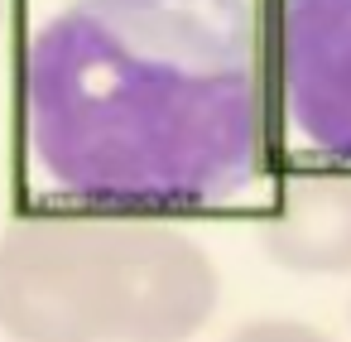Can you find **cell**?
I'll use <instances>...</instances> for the list:
<instances>
[{"instance_id": "cell-1", "label": "cell", "mask_w": 351, "mask_h": 342, "mask_svg": "<svg viewBox=\"0 0 351 342\" xmlns=\"http://www.w3.org/2000/svg\"><path fill=\"white\" fill-rule=\"evenodd\" d=\"M29 159L97 212L236 198L265 159L255 0H68L20 58Z\"/></svg>"}, {"instance_id": "cell-2", "label": "cell", "mask_w": 351, "mask_h": 342, "mask_svg": "<svg viewBox=\"0 0 351 342\" xmlns=\"http://www.w3.org/2000/svg\"><path fill=\"white\" fill-rule=\"evenodd\" d=\"M217 299L212 255L164 217L58 212L0 231L10 342H188Z\"/></svg>"}, {"instance_id": "cell-3", "label": "cell", "mask_w": 351, "mask_h": 342, "mask_svg": "<svg viewBox=\"0 0 351 342\" xmlns=\"http://www.w3.org/2000/svg\"><path fill=\"white\" fill-rule=\"evenodd\" d=\"M274 87L289 126L351 164V0H274Z\"/></svg>"}, {"instance_id": "cell-4", "label": "cell", "mask_w": 351, "mask_h": 342, "mask_svg": "<svg viewBox=\"0 0 351 342\" xmlns=\"http://www.w3.org/2000/svg\"><path fill=\"white\" fill-rule=\"evenodd\" d=\"M260 251L289 275H351V174H293L260 222Z\"/></svg>"}, {"instance_id": "cell-5", "label": "cell", "mask_w": 351, "mask_h": 342, "mask_svg": "<svg viewBox=\"0 0 351 342\" xmlns=\"http://www.w3.org/2000/svg\"><path fill=\"white\" fill-rule=\"evenodd\" d=\"M221 342H337V337L303 318H250L236 332H226Z\"/></svg>"}, {"instance_id": "cell-6", "label": "cell", "mask_w": 351, "mask_h": 342, "mask_svg": "<svg viewBox=\"0 0 351 342\" xmlns=\"http://www.w3.org/2000/svg\"><path fill=\"white\" fill-rule=\"evenodd\" d=\"M346 323H351V304H346Z\"/></svg>"}, {"instance_id": "cell-7", "label": "cell", "mask_w": 351, "mask_h": 342, "mask_svg": "<svg viewBox=\"0 0 351 342\" xmlns=\"http://www.w3.org/2000/svg\"><path fill=\"white\" fill-rule=\"evenodd\" d=\"M0 15H5V0H0Z\"/></svg>"}]
</instances>
